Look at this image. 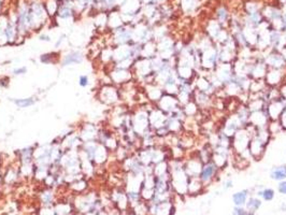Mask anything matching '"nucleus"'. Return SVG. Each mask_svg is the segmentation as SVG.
<instances>
[{"label": "nucleus", "instance_id": "f257e3e1", "mask_svg": "<svg viewBox=\"0 0 286 215\" xmlns=\"http://www.w3.org/2000/svg\"><path fill=\"white\" fill-rule=\"evenodd\" d=\"M219 171V167L216 166L215 164L212 161V160H210V161L205 162L203 164V166L201 168V171L200 173L198 174V177L200 179L203 185L205 183H209V182H211V181L217 175V172Z\"/></svg>", "mask_w": 286, "mask_h": 215}, {"label": "nucleus", "instance_id": "f03ea898", "mask_svg": "<svg viewBox=\"0 0 286 215\" xmlns=\"http://www.w3.org/2000/svg\"><path fill=\"white\" fill-rule=\"evenodd\" d=\"M283 77H284V74H283L282 70L268 68L267 73H266L264 79H265V83L267 86H269V87H276L282 82Z\"/></svg>", "mask_w": 286, "mask_h": 215}, {"label": "nucleus", "instance_id": "7ed1b4c3", "mask_svg": "<svg viewBox=\"0 0 286 215\" xmlns=\"http://www.w3.org/2000/svg\"><path fill=\"white\" fill-rule=\"evenodd\" d=\"M270 179L276 182L286 180V165H280V166L272 167L270 170Z\"/></svg>", "mask_w": 286, "mask_h": 215}, {"label": "nucleus", "instance_id": "20e7f679", "mask_svg": "<svg viewBox=\"0 0 286 215\" xmlns=\"http://www.w3.org/2000/svg\"><path fill=\"white\" fill-rule=\"evenodd\" d=\"M248 197V191L244 189V191H237L232 195V201L236 207H243L247 201Z\"/></svg>", "mask_w": 286, "mask_h": 215}, {"label": "nucleus", "instance_id": "39448f33", "mask_svg": "<svg viewBox=\"0 0 286 215\" xmlns=\"http://www.w3.org/2000/svg\"><path fill=\"white\" fill-rule=\"evenodd\" d=\"M245 205H246V209L248 210L247 212L254 213L262 207V201L258 198H250V199H247Z\"/></svg>", "mask_w": 286, "mask_h": 215}, {"label": "nucleus", "instance_id": "423d86ee", "mask_svg": "<svg viewBox=\"0 0 286 215\" xmlns=\"http://www.w3.org/2000/svg\"><path fill=\"white\" fill-rule=\"evenodd\" d=\"M274 195H276V193H274V189H272V188H265V189L259 191L257 193V196L262 197L264 200L266 201H271L274 198Z\"/></svg>", "mask_w": 286, "mask_h": 215}, {"label": "nucleus", "instance_id": "0eeeda50", "mask_svg": "<svg viewBox=\"0 0 286 215\" xmlns=\"http://www.w3.org/2000/svg\"><path fill=\"white\" fill-rule=\"evenodd\" d=\"M15 104L18 106L19 108H28V106H32L35 103V100L32 98H27V99H18L14 101Z\"/></svg>", "mask_w": 286, "mask_h": 215}, {"label": "nucleus", "instance_id": "6e6552de", "mask_svg": "<svg viewBox=\"0 0 286 215\" xmlns=\"http://www.w3.org/2000/svg\"><path fill=\"white\" fill-rule=\"evenodd\" d=\"M81 56L79 54L74 53L72 55H69V56L66 57V60H65V64H71V63H80L81 61Z\"/></svg>", "mask_w": 286, "mask_h": 215}, {"label": "nucleus", "instance_id": "1a4fd4ad", "mask_svg": "<svg viewBox=\"0 0 286 215\" xmlns=\"http://www.w3.org/2000/svg\"><path fill=\"white\" fill-rule=\"evenodd\" d=\"M278 191L280 194L286 195V180L280 181L278 184Z\"/></svg>", "mask_w": 286, "mask_h": 215}, {"label": "nucleus", "instance_id": "9d476101", "mask_svg": "<svg viewBox=\"0 0 286 215\" xmlns=\"http://www.w3.org/2000/svg\"><path fill=\"white\" fill-rule=\"evenodd\" d=\"M246 213L247 211H245V209H243V207H236L232 212L233 215H246Z\"/></svg>", "mask_w": 286, "mask_h": 215}, {"label": "nucleus", "instance_id": "9b49d317", "mask_svg": "<svg viewBox=\"0 0 286 215\" xmlns=\"http://www.w3.org/2000/svg\"><path fill=\"white\" fill-rule=\"evenodd\" d=\"M80 85L82 87H85L88 85V77L87 75H81L80 78Z\"/></svg>", "mask_w": 286, "mask_h": 215}, {"label": "nucleus", "instance_id": "f8f14e48", "mask_svg": "<svg viewBox=\"0 0 286 215\" xmlns=\"http://www.w3.org/2000/svg\"><path fill=\"white\" fill-rule=\"evenodd\" d=\"M25 72H26V68H19V69H15L14 70V74H17V75H19V74H24Z\"/></svg>", "mask_w": 286, "mask_h": 215}, {"label": "nucleus", "instance_id": "ddd939ff", "mask_svg": "<svg viewBox=\"0 0 286 215\" xmlns=\"http://www.w3.org/2000/svg\"><path fill=\"white\" fill-rule=\"evenodd\" d=\"M232 180H230V179H228V180H226V182H225V188L226 189H229V188H231L232 187Z\"/></svg>", "mask_w": 286, "mask_h": 215}, {"label": "nucleus", "instance_id": "4468645a", "mask_svg": "<svg viewBox=\"0 0 286 215\" xmlns=\"http://www.w3.org/2000/svg\"><path fill=\"white\" fill-rule=\"evenodd\" d=\"M282 210H283V211H286V203L282 205Z\"/></svg>", "mask_w": 286, "mask_h": 215}, {"label": "nucleus", "instance_id": "2eb2a0df", "mask_svg": "<svg viewBox=\"0 0 286 215\" xmlns=\"http://www.w3.org/2000/svg\"><path fill=\"white\" fill-rule=\"evenodd\" d=\"M246 215H254V213H251V212H247Z\"/></svg>", "mask_w": 286, "mask_h": 215}]
</instances>
